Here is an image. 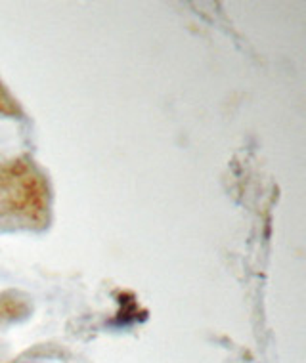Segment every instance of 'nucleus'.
I'll list each match as a JSON object with an SVG mask.
<instances>
[]
</instances>
